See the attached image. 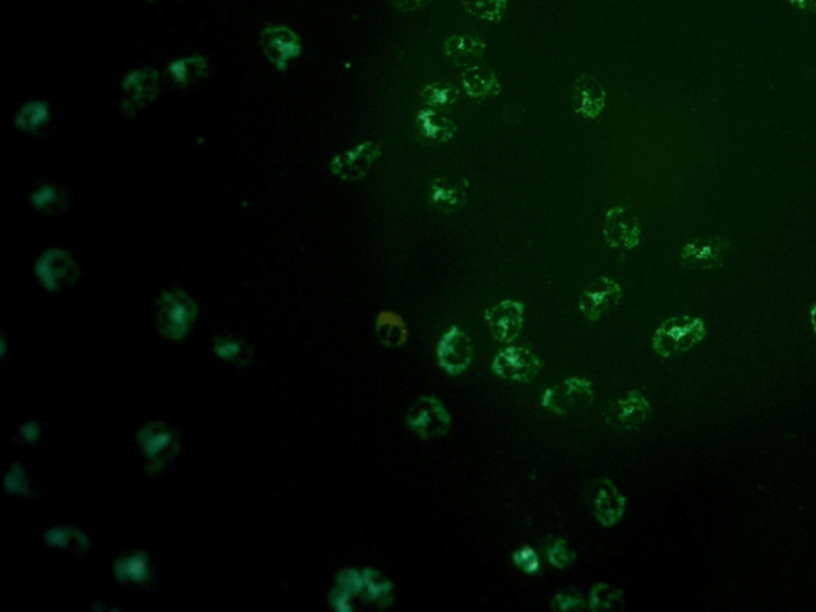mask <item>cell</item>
I'll return each mask as SVG.
<instances>
[{
  "mask_svg": "<svg viewBox=\"0 0 816 612\" xmlns=\"http://www.w3.org/2000/svg\"><path fill=\"white\" fill-rule=\"evenodd\" d=\"M329 603L330 606L335 609V611H354L353 597L348 595V593L343 592V590L337 589V587H334V590L330 592Z\"/></svg>",
  "mask_w": 816,
  "mask_h": 612,
  "instance_id": "40",
  "label": "cell"
},
{
  "mask_svg": "<svg viewBox=\"0 0 816 612\" xmlns=\"http://www.w3.org/2000/svg\"><path fill=\"white\" fill-rule=\"evenodd\" d=\"M547 558H549L550 565L558 569H565L573 565L576 560V552L569 547L566 539L560 538L550 546Z\"/></svg>",
  "mask_w": 816,
  "mask_h": 612,
  "instance_id": "36",
  "label": "cell"
},
{
  "mask_svg": "<svg viewBox=\"0 0 816 612\" xmlns=\"http://www.w3.org/2000/svg\"><path fill=\"white\" fill-rule=\"evenodd\" d=\"M620 297H622V287L614 279L600 276L589 287H585L577 306L584 316L595 322L606 311L614 308L619 303Z\"/></svg>",
  "mask_w": 816,
  "mask_h": 612,
  "instance_id": "14",
  "label": "cell"
},
{
  "mask_svg": "<svg viewBox=\"0 0 816 612\" xmlns=\"http://www.w3.org/2000/svg\"><path fill=\"white\" fill-rule=\"evenodd\" d=\"M432 0H393L394 7L399 12L412 13L415 10H420L424 5H428Z\"/></svg>",
  "mask_w": 816,
  "mask_h": 612,
  "instance_id": "41",
  "label": "cell"
},
{
  "mask_svg": "<svg viewBox=\"0 0 816 612\" xmlns=\"http://www.w3.org/2000/svg\"><path fill=\"white\" fill-rule=\"evenodd\" d=\"M487 45L480 37L471 34H455L445 40L444 51L450 61L455 66L467 67L477 66L485 56Z\"/></svg>",
  "mask_w": 816,
  "mask_h": 612,
  "instance_id": "20",
  "label": "cell"
},
{
  "mask_svg": "<svg viewBox=\"0 0 816 612\" xmlns=\"http://www.w3.org/2000/svg\"><path fill=\"white\" fill-rule=\"evenodd\" d=\"M474 356L471 338L453 326L442 335L437 345V362L448 375H461L469 369Z\"/></svg>",
  "mask_w": 816,
  "mask_h": 612,
  "instance_id": "8",
  "label": "cell"
},
{
  "mask_svg": "<svg viewBox=\"0 0 816 612\" xmlns=\"http://www.w3.org/2000/svg\"><path fill=\"white\" fill-rule=\"evenodd\" d=\"M34 273L39 283L50 292H61L79 279V267L69 252L48 249L37 257Z\"/></svg>",
  "mask_w": 816,
  "mask_h": 612,
  "instance_id": "5",
  "label": "cell"
},
{
  "mask_svg": "<svg viewBox=\"0 0 816 612\" xmlns=\"http://www.w3.org/2000/svg\"><path fill=\"white\" fill-rule=\"evenodd\" d=\"M651 413V404L648 399L638 391H632L624 399L611 402L606 410L605 418L608 424L616 428L636 429L649 420Z\"/></svg>",
  "mask_w": 816,
  "mask_h": 612,
  "instance_id": "17",
  "label": "cell"
},
{
  "mask_svg": "<svg viewBox=\"0 0 816 612\" xmlns=\"http://www.w3.org/2000/svg\"><path fill=\"white\" fill-rule=\"evenodd\" d=\"M134 440L146 459L147 474L157 475L176 458L181 448L179 432L165 421H147L134 434Z\"/></svg>",
  "mask_w": 816,
  "mask_h": 612,
  "instance_id": "1",
  "label": "cell"
},
{
  "mask_svg": "<svg viewBox=\"0 0 816 612\" xmlns=\"http://www.w3.org/2000/svg\"><path fill=\"white\" fill-rule=\"evenodd\" d=\"M627 499L614 487L609 479H600L597 482V493L593 498L595 518L603 526H614L624 515Z\"/></svg>",
  "mask_w": 816,
  "mask_h": 612,
  "instance_id": "18",
  "label": "cell"
},
{
  "mask_svg": "<svg viewBox=\"0 0 816 612\" xmlns=\"http://www.w3.org/2000/svg\"><path fill=\"white\" fill-rule=\"evenodd\" d=\"M44 541L50 549H69L83 557L91 547L90 536L77 526H51L44 533Z\"/></svg>",
  "mask_w": 816,
  "mask_h": 612,
  "instance_id": "23",
  "label": "cell"
},
{
  "mask_svg": "<svg viewBox=\"0 0 816 612\" xmlns=\"http://www.w3.org/2000/svg\"><path fill=\"white\" fill-rule=\"evenodd\" d=\"M5 491L8 495L20 496L24 499H36L37 491L34 490V480L28 469L21 463H13L5 472L2 479Z\"/></svg>",
  "mask_w": 816,
  "mask_h": 612,
  "instance_id": "31",
  "label": "cell"
},
{
  "mask_svg": "<svg viewBox=\"0 0 816 612\" xmlns=\"http://www.w3.org/2000/svg\"><path fill=\"white\" fill-rule=\"evenodd\" d=\"M707 335V324L694 316H675L660 324L652 337V348L659 356L671 357L691 350Z\"/></svg>",
  "mask_w": 816,
  "mask_h": 612,
  "instance_id": "3",
  "label": "cell"
},
{
  "mask_svg": "<svg viewBox=\"0 0 816 612\" xmlns=\"http://www.w3.org/2000/svg\"><path fill=\"white\" fill-rule=\"evenodd\" d=\"M423 138L432 142H448L455 136L456 125L450 118L440 115L436 109H423L416 114Z\"/></svg>",
  "mask_w": 816,
  "mask_h": 612,
  "instance_id": "27",
  "label": "cell"
},
{
  "mask_svg": "<svg viewBox=\"0 0 816 612\" xmlns=\"http://www.w3.org/2000/svg\"><path fill=\"white\" fill-rule=\"evenodd\" d=\"M69 203L66 190L53 182H40L31 193L32 208L40 214L55 216L58 212L64 211Z\"/></svg>",
  "mask_w": 816,
  "mask_h": 612,
  "instance_id": "26",
  "label": "cell"
},
{
  "mask_svg": "<svg viewBox=\"0 0 816 612\" xmlns=\"http://www.w3.org/2000/svg\"><path fill=\"white\" fill-rule=\"evenodd\" d=\"M407 424L421 439H437L452 428V416L436 396H421L408 410Z\"/></svg>",
  "mask_w": 816,
  "mask_h": 612,
  "instance_id": "4",
  "label": "cell"
},
{
  "mask_svg": "<svg viewBox=\"0 0 816 612\" xmlns=\"http://www.w3.org/2000/svg\"><path fill=\"white\" fill-rule=\"evenodd\" d=\"M197 314V303L182 289L163 291L155 302V326L169 340L187 337Z\"/></svg>",
  "mask_w": 816,
  "mask_h": 612,
  "instance_id": "2",
  "label": "cell"
},
{
  "mask_svg": "<svg viewBox=\"0 0 816 612\" xmlns=\"http://www.w3.org/2000/svg\"><path fill=\"white\" fill-rule=\"evenodd\" d=\"M260 44L268 61L281 71L287 69L292 59L299 58L302 53L300 37L286 26H270L265 29Z\"/></svg>",
  "mask_w": 816,
  "mask_h": 612,
  "instance_id": "13",
  "label": "cell"
},
{
  "mask_svg": "<svg viewBox=\"0 0 816 612\" xmlns=\"http://www.w3.org/2000/svg\"><path fill=\"white\" fill-rule=\"evenodd\" d=\"M603 235L609 248L619 252L632 251L641 241L640 222L632 212L617 206L609 209L606 214Z\"/></svg>",
  "mask_w": 816,
  "mask_h": 612,
  "instance_id": "10",
  "label": "cell"
},
{
  "mask_svg": "<svg viewBox=\"0 0 816 612\" xmlns=\"http://www.w3.org/2000/svg\"><path fill=\"white\" fill-rule=\"evenodd\" d=\"M525 306L515 300H504L485 311L488 327L499 343H512L520 335L523 327Z\"/></svg>",
  "mask_w": 816,
  "mask_h": 612,
  "instance_id": "15",
  "label": "cell"
},
{
  "mask_svg": "<svg viewBox=\"0 0 816 612\" xmlns=\"http://www.w3.org/2000/svg\"><path fill=\"white\" fill-rule=\"evenodd\" d=\"M160 74L152 67L133 69L123 77L122 110L126 117L138 115L160 93Z\"/></svg>",
  "mask_w": 816,
  "mask_h": 612,
  "instance_id": "6",
  "label": "cell"
},
{
  "mask_svg": "<svg viewBox=\"0 0 816 612\" xmlns=\"http://www.w3.org/2000/svg\"><path fill=\"white\" fill-rule=\"evenodd\" d=\"M209 61L204 56H185L174 59L166 66V75L174 87L190 88L208 75Z\"/></svg>",
  "mask_w": 816,
  "mask_h": 612,
  "instance_id": "22",
  "label": "cell"
},
{
  "mask_svg": "<svg viewBox=\"0 0 816 612\" xmlns=\"http://www.w3.org/2000/svg\"><path fill=\"white\" fill-rule=\"evenodd\" d=\"M51 122L50 104L47 101H29L20 107L13 118L16 130L26 134H40Z\"/></svg>",
  "mask_w": 816,
  "mask_h": 612,
  "instance_id": "25",
  "label": "cell"
},
{
  "mask_svg": "<svg viewBox=\"0 0 816 612\" xmlns=\"http://www.w3.org/2000/svg\"><path fill=\"white\" fill-rule=\"evenodd\" d=\"M810 322H812L813 332L816 334V305L810 310Z\"/></svg>",
  "mask_w": 816,
  "mask_h": 612,
  "instance_id": "44",
  "label": "cell"
},
{
  "mask_svg": "<svg viewBox=\"0 0 816 612\" xmlns=\"http://www.w3.org/2000/svg\"><path fill=\"white\" fill-rule=\"evenodd\" d=\"M624 601V590L612 589L608 584H597L590 592L589 608L592 611L617 609Z\"/></svg>",
  "mask_w": 816,
  "mask_h": 612,
  "instance_id": "34",
  "label": "cell"
},
{
  "mask_svg": "<svg viewBox=\"0 0 816 612\" xmlns=\"http://www.w3.org/2000/svg\"><path fill=\"white\" fill-rule=\"evenodd\" d=\"M552 608L557 611H571V609H584V600L581 595H573V593H557L552 603Z\"/></svg>",
  "mask_w": 816,
  "mask_h": 612,
  "instance_id": "39",
  "label": "cell"
},
{
  "mask_svg": "<svg viewBox=\"0 0 816 612\" xmlns=\"http://www.w3.org/2000/svg\"><path fill=\"white\" fill-rule=\"evenodd\" d=\"M44 428V421H24L20 428L16 429L13 440H15L16 444L34 447V445L39 444L40 439L44 436Z\"/></svg>",
  "mask_w": 816,
  "mask_h": 612,
  "instance_id": "37",
  "label": "cell"
},
{
  "mask_svg": "<svg viewBox=\"0 0 816 612\" xmlns=\"http://www.w3.org/2000/svg\"><path fill=\"white\" fill-rule=\"evenodd\" d=\"M335 587L348 593L351 597H362L364 593V574L354 568L343 569L335 577Z\"/></svg>",
  "mask_w": 816,
  "mask_h": 612,
  "instance_id": "35",
  "label": "cell"
},
{
  "mask_svg": "<svg viewBox=\"0 0 816 612\" xmlns=\"http://www.w3.org/2000/svg\"><path fill=\"white\" fill-rule=\"evenodd\" d=\"M112 573L120 585L133 584L138 587H152L155 571L149 554L144 550H130L114 558Z\"/></svg>",
  "mask_w": 816,
  "mask_h": 612,
  "instance_id": "16",
  "label": "cell"
},
{
  "mask_svg": "<svg viewBox=\"0 0 816 612\" xmlns=\"http://www.w3.org/2000/svg\"><path fill=\"white\" fill-rule=\"evenodd\" d=\"M149 2H152V0H149Z\"/></svg>",
  "mask_w": 816,
  "mask_h": 612,
  "instance_id": "45",
  "label": "cell"
},
{
  "mask_svg": "<svg viewBox=\"0 0 816 612\" xmlns=\"http://www.w3.org/2000/svg\"><path fill=\"white\" fill-rule=\"evenodd\" d=\"M458 96L459 91L445 82L429 83L421 90V98L428 104L429 109H452L458 101Z\"/></svg>",
  "mask_w": 816,
  "mask_h": 612,
  "instance_id": "32",
  "label": "cell"
},
{
  "mask_svg": "<svg viewBox=\"0 0 816 612\" xmlns=\"http://www.w3.org/2000/svg\"><path fill=\"white\" fill-rule=\"evenodd\" d=\"M788 2L804 12L816 13V0H788Z\"/></svg>",
  "mask_w": 816,
  "mask_h": 612,
  "instance_id": "42",
  "label": "cell"
},
{
  "mask_svg": "<svg viewBox=\"0 0 816 612\" xmlns=\"http://www.w3.org/2000/svg\"><path fill=\"white\" fill-rule=\"evenodd\" d=\"M467 182L461 177H437L431 184V201L444 214H453L466 200Z\"/></svg>",
  "mask_w": 816,
  "mask_h": 612,
  "instance_id": "21",
  "label": "cell"
},
{
  "mask_svg": "<svg viewBox=\"0 0 816 612\" xmlns=\"http://www.w3.org/2000/svg\"><path fill=\"white\" fill-rule=\"evenodd\" d=\"M461 83H463L467 95L471 96L472 99H479V101L495 98L501 91V85H499L496 75L485 69V67L479 66V64L464 69L463 75H461Z\"/></svg>",
  "mask_w": 816,
  "mask_h": 612,
  "instance_id": "24",
  "label": "cell"
},
{
  "mask_svg": "<svg viewBox=\"0 0 816 612\" xmlns=\"http://www.w3.org/2000/svg\"><path fill=\"white\" fill-rule=\"evenodd\" d=\"M212 353L222 361L243 365L251 359V350L241 338L233 335H219L212 342Z\"/></svg>",
  "mask_w": 816,
  "mask_h": 612,
  "instance_id": "30",
  "label": "cell"
},
{
  "mask_svg": "<svg viewBox=\"0 0 816 612\" xmlns=\"http://www.w3.org/2000/svg\"><path fill=\"white\" fill-rule=\"evenodd\" d=\"M729 251V243L718 236L697 238L681 249L679 262L684 268H691V270H718L722 267Z\"/></svg>",
  "mask_w": 816,
  "mask_h": 612,
  "instance_id": "9",
  "label": "cell"
},
{
  "mask_svg": "<svg viewBox=\"0 0 816 612\" xmlns=\"http://www.w3.org/2000/svg\"><path fill=\"white\" fill-rule=\"evenodd\" d=\"M512 561H514L515 566H518V568L522 569L523 573L526 574H536L539 569H541V561H539L536 550L528 546L517 550V552L512 555Z\"/></svg>",
  "mask_w": 816,
  "mask_h": 612,
  "instance_id": "38",
  "label": "cell"
},
{
  "mask_svg": "<svg viewBox=\"0 0 816 612\" xmlns=\"http://www.w3.org/2000/svg\"><path fill=\"white\" fill-rule=\"evenodd\" d=\"M509 0H463V7L469 15L485 21H501Z\"/></svg>",
  "mask_w": 816,
  "mask_h": 612,
  "instance_id": "33",
  "label": "cell"
},
{
  "mask_svg": "<svg viewBox=\"0 0 816 612\" xmlns=\"http://www.w3.org/2000/svg\"><path fill=\"white\" fill-rule=\"evenodd\" d=\"M377 334L380 342L386 346H402L407 342L408 329L404 319L393 311H383L378 316Z\"/></svg>",
  "mask_w": 816,
  "mask_h": 612,
  "instance_id": "29",
  "label": "cell"
},
{
  "mask_svg": "<svg viewBox=\"0 0 816 612\" xmlns=\"http://www.w3.org/2000/svg\"><path fill=\"white\" fill-rule=\"evenodd\" d=\"M491 369L498 377L512 381H530L541 370L539 357L528 348L510 346L496 354Z\"/></svg>",
  "mask_w": 816,
  "mask_h": 612,
  "instance_id": "11",
  "label": "cell"
},
{
  "mask_svg": "<svg viewBox=\"0 0 816 612\" xmlns=\"http://www.w3.org/2000/svg\"><path fill=\"white\" fill-rule=\"evenodd\" d=\"M362 574H364L365 584L362 598L369 601V603H375L380 609H386L393 605V582L372 568L362 569Z\"/></svg>",
  "mask_w": 816,
  "mask_h": 612,
  "instance_id": "28",
  "label": "cell"
},
{
  "mask_svg": "<svg viewBox=\"0 0 816 612\" xmlns=\"http://www.w3.org/2000/svg\"><path fill=\"white\" fill-rule=\"evenodd\" d=\"M592 383L584 378H569L561 381L560 385L547 389L542 396V407L549 412L565 415V413L579 412L592 405Z\"/></svg>",
  "mask_w": 816,
  "mask_h": 612,
  "instance_id": "7",
  "label": "cell"
},
{
  "mask_svg": "<svg viewBox=\"0 0 816 612\" xmlns=\"http://www.w3.org/2000/svg\"><path fill=\"white\" fill-rule=\"evenodd\" d=\"M378 157L380 146L375 142H364L361 146L338 153L337 157L332 158L330 171L342 181H361Z\"/></svg>",
  "mask_w": 816,
  "mask_h": 612,
  "instance_id": "12",
  "label": "cell"
},
{
  "mask_svg": "<svg viewBox=\"0 0 816 612\" xmlns=\"http://www.w3.org/2000/svg\"><path fill=\"white\" fill-rule=\"evenodd\" d=\"M7 351H8L7 335L2 334L0 335V357H2V359H7Z\"/></svg>",
  "mask_w": 816,
  "mask_h": 612,
  "instance_id": "43",
  "label": "cell"
},
{
  "mask_svg": "<svg viewBox=\"0 0 816 612\" xmlns=\"http://www.w3.org/2000/svg\"><path fill=\"white\" fill-rule=\"evenodd\" d=\"M573 106L577 114L585 118H598L606 107V91L598 80L581 75L574 82Z\"/></svg>",
  "mask_w": 816,
  "mask_h": 612,
  "instance_id": "19",
  "label": "cell"
}]
</instances>
